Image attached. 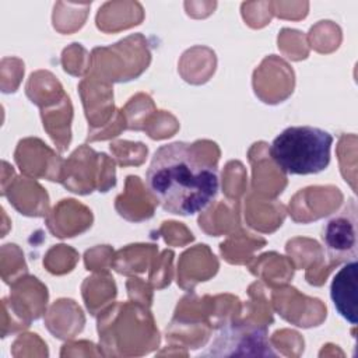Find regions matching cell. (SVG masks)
I'll return each mask as SVG.
<instances>
[{"instance_id": "obj_1", "label": "cell", "mask_w": 358, "mask_h": 358, "mask_svg": "<svg viewBox=\"0 0 358 358\" xmlns=\"http://www.w3.org/2000/svg\"><path fill=\"white\" fill-rule=\"evenodd\" d=\"M145 182L165 211L183 217L206 210L220 192L218 169L185 141L164 144L154 152Z\"/></svg>"}, {"instance_id": "obj_2", "label": "cell", "mask_w": 358, "mask_h": 358, "mask_svg": "<svg viewBox=\"0 0 358 358\" xmlns=\"http://www.w3.org/2000/svg\"><path fill=\"white\" fill-rule=\"evenodd\" d=\"M333 136L316 126H289L271 143L270 155L288 175H316L331 158Z\"/></svg>"}, {"instance_id": "obj_3", "label": "cell", "mask_w": 358, "mask_h": 358, "mask_svg": "<svg viewBox=\"0 0 358 358\" xmlns=\"http://www.w3.org/2000/svg\"><path fill=\"white\" fill-rule=\"evenodd\" d=\"M357 203L351 199L322 228V241L330 260L345 263L357 259Z\"/></svg>"}, {"instance_id": "obj_4", "label": "cell", "mask_w": 358, "mask_h": 358, "mask_svg": "<svg viewBox=\"0 0 358 358\" xmlns=\"http://www.w3.org/2000/svg\"><path fill=\"white\" fill-rule=\"evenodd\" d=\"M245 347H249L255 355H275L270 348L264 329L235 322L220 330L213 340L210 350L213 355H220L225 348H235L231 355H239V348Z\"/></svg>"}, {"instance_id": "obj_5", "label": "cell", "mask_w": 358, "mask_h": 358, "mask_svg": "<svg viewBox=\"0 0 358 358\" xmlns=\"http://www.w3.org/2000/svg\"><path fill=\"white\" fill-rule=\"evenodd\" d=\"M358 289V263L357 259L345 262L334 274L330 284V296L338 315L348 323L357 324V291Z\"/></svg>"}]
</instances>
